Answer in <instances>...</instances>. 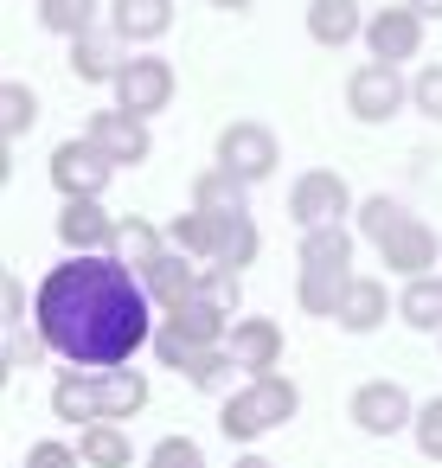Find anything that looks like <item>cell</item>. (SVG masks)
I'll return each instance as SVG.
<instances>
[{"mask_svg": "<svg viewBox=\"0 0 442 468\" xmlns=\"http://www.w3.org/2000/svg\"><path fill=\"white\" fill-rule=\"evenodd\" d=\"M346 289H353V270H314V263H301V308L308 314H321V321H333L340 314V302H346Z\"/></svg>", "mask_w": 442, "mask_h": 468, "instance_id": "20", "label": "cell"}, {"mask_svg": "<svg viewBox=\"0 0 442 468\" xmlns=\"http://www.w3.org/2000/svg\"><path fill=\"white\" fill-rule=\"evenodd\" d=\"M46 353H52V346H46V340H20V327H14V334H7V372H20V366H26V372H33V366H39V359H46Z\"/></svg>", "mask_w": 442, "mask_h": 468, "instance_id": "39", "label": "cell"}, {"mask_svg": "<svg viewBox=\"0 0 442 468\" xmlns=\"http://www.w3.org/2000/svg\"><path fill=\"white\" fill-rule=\"evenodd\" d=\"M410 14H423V20H442V0H404Z\"/></svg>", "mask_w": 442, "mask_h": 468, "instance_id": "42", "label": "cell"}, {"mask_svg": "<svg viewBox=\"0 0 442 468\" xmlns=\"http://www.w3.org/2000/svg\"><path fill=\"white\" fill-rule=\"evenodd\" d=\"M193 206H199V212H212V218L250 212V206H244V180H237L231 167H205V174L193 180Z\"/></svg>", "mask_w": 442, "mask_h": 468, "instance_id": "21", "label": "cell"}, {"mask_svg": "<svg viewBox=\"0 0 442 468\" xmlns=\"http://www.w3.org/2000/svg\"><path fill=\"white\" fill-rule=\"evenodd\" d=\"M212 7H225V14H244V7H250V0H212Z\"/></svg>", "mask_w": 442, "mask_h": 468, "instance_id": "44", "label": "cell"}, {"mask_svg": "<svg viewBox=\"0 0 442 468\" xmlns=\"http://www.w3.org/2000/svg\"><path fill=\"white\" fill-rule=\"evenodd\" d=\"M365 46H372L378 65L416 58V46H423V14H410V7H378V14L365 20Z\"/></svg>", "mask_w": 442, "mask_h": 468, "instance_id": "11", "label": "cell"}, {"mask_svg": "<svg viewBox=\"0 0 442 468\" xmlns=\"http://www.w3.org/2000/svg\"><path fill=\"white\" fill-rule=\"evenodd\" d=\"M103 378V423H116V417H135L142 404H148V378L142 372H129V366H110V372H97Z\"/></svg>", "mask_w": 442, "mask_h": 468, "instance_id": "25", "label": "cell"}, {"mask_svg": "<svg viewBox=\"0 0 442 468\" xmlns=\"http://www.w3.org/2000/svg\"><path fill=\"white\" fill-rule=\"evenodd\" d=\"M167 321H174L186 340H199V346H225V334H231V314H225L218 302H205V295H193V302L174 308Z\"/></svg>", "mask_w": 442, "mask_h": 468, "instance_id": "23", "label": "cell"}, {"mask_svg": "<svg viewBox=\"0 0 442 468\" xmlns=\"http://www.w3.org/2000/svg\"><path fill=\"white\" fill-rule=\"evenodd\" d=\"M199 295H205V302H218V308L231 314V308L244 302V282H237V270H225V263H212V270L199 276Z\"/></svg>", "mask_w": 442, "mask_h": 468, "instance_id": "34", "label": "cell"}, {"mask_svg": "<svg viewBox=\"0 0 442 468\" xmlns=\"http://www.w3.org/2000/svg\"><path fill=\"white\" fill-rule=\"evenodd\" d=\"M353 423L365 430V436H397L404 423H416V410H410V391L397 385V378H365L359 391H353Z\"/></svg>", "mask_w": 442, "mask_h": 468, "instance_id": "7", "label": "cell"}, {"mask_svg": "<svg viewBox=\"0 0 442 468\" xmlns=\"http://www.w3.org/2000/svg\"><path fill=\"white\" fill-rule=\"evenodd\" d=\"M110 27L122 39H161L174 27V0H110Z\"/></svg>", "mask_w": 442, "mask_h": 468, "instance_id": "19", "label": "cell"}, {"mask_svg": "<svg viewBox=\"0 0 442 468\" xmlns=\"http://www.w3.org/2000/svg\"><path fill=\"white\" fill-rule=\"evenodd\" d=\"M84 455L78 449H65V442H33L26 449V468H78Z\"/></svg>", "mask_w": 442, "mask_h": 468, "instance_id": "40", "label": "cell"}, {"mask_svg": "<svg viewBox=\"0 0 442 468\" xmlns=\"http://www.w3.org/2000/svg\"><path fill=\"white\" fill-rule=\"evenodd\" d=\"M116 257H122V263H129V270L142 276V270H148L154 257H167V238H161V231H154L148 218H129V225H122V238H116Z\"/></svg>", "mask_w": 442, "mask_h": 468, "instance_id": "30", "label": "cell"}, {"mask_svg": "<svg viewBox=\"0 0 442 468\" xmlns=\"http://www.w3.org/2000/svg\"><path fill=\"white\" fill-rule=\"evenodd\" d=\"M231 366H237V359H231L225 346H205V359L193 366V385H199V391H225V378H231Z\"/></svg>", "mask_w": 442, "mask_h": 468, "instance_id": "38", "label": "cell"}, {"mask_svg": "<svg viewBox=\"0 0 442 468\" xmlns=\"http://www.w3.org/2000/svg\"><path fill=\"white\" fill-rule=\"evenodd\" d=\"M410 430H416V449H423L429 462H442V398H429V404L416 410V423H410Z\"/></svg>", "mask_w": 442, "mask_h": 468, "instance_id": "37", "label": "cell"}, {"mask_svg": "<svg viewBox=\"0 0 442 468\" xmlns=\"http://www.w3.org/2000/svg\"><path fill=\"white\" fill-rule=\"evenodd\" d=\"M231 468H276V462H269V455H257V449H250V455H237V462H231Z\"/></svg>", "mask_w": 442, "mask_h": 468, "instance_id": "43", "label": "cell"}, {"mask_svg": "<svg viewBox=\"0 0 442 468\" xmlns=\"http://www.w3.org/2000/svg\"><path fill=\"white\" fill-rule=\"evenodd\" d=\"M231 359H237L250 378H269V372L282 366V327L263 321V314L237 321V327H231Z\"/></svg>", "mask_w": 442, "mask_h": 468, "instance_id": "15", "label": "cell"}, {"mask_svg": "<svg viewBox=\"0 0 442 468\" xmlns=\"http://www.w3.org/2000/svg\"><path fill=\"white\" fill-rule=\"evenodd\" d=\"M410 103V84L397 78V65H359L353 78H346V110L359 116V122H391L397 110Z\"/></svg>", "mask_w": 442, "mask_h": 468, "instance_id": "4", "label": "cell"}, {"mask_svg": "<svg viewBox=\"0 0 442 468\" xmlns=\"http://www.w3.org/2000/svg\"><path fill=\"white\" fill-rule=\"evenodd\" d=\"M378 257H384V270H397V276H429V263H436V231H429L416 212H404V218L378 238Z\"/></svg>", "mask_w": 442, "mask_h": 468, "instance_id": "12", "label": "cell"}, {"mask_svg": "<svg viewBox=\"0 0 442 468\" xmlns=\"http://www.w3.org/2000/svg\"><path fill=\"white\" fill-rule=\"evenodd\" d=\"M110 180H116V161L97 142H58L52 148V186L65 199H97Z\"/></svg>", "mask_w": 442, "mask_h": 468, "instance_id": "5", "label": "cell"}, {"mask_svg": "<svg viewBox=\"0 0 442 468\" xmlns=\"http://www.w3.org/2000/svg\"><path fill=\"white\" fill-rule=\"evenodd\" d=\"M14 327H20V282L7 276V334H14Z\"/></svg>", "mask_w": 442, "mask_h": 468, "instance_id": "41", "label": "cell"}, {"mask_svg": "<svg viewBox=\"0 0 442 468\" xmlns=\"http://www.w3.org/2000/svg\"><path fill=\"white\" fill-rule=\"evenodd\" d=\"M52 417H65V423H103V378L97 372H58V385H52Z\"/></svg>", "mask_w": 442, "mask_h": 468, "instance_id": "16", "label": "cell"}, {"mask_svg": "<svg viewBox=\"0 0 442 468\" xmlns=\"http://www.w3.org/2000/svg\"><path fill=\"white\" fill-rule=\"evenodd\" d=\"M397 314H404V327L436 334L442 327V276H410L404 295H397Z\"/></svg>", "mask_w": 442, "mask_h": 468, "instance_id": "22", "label": "cell"}, {"mask_svg": "<svg viewBox=\"0 0 442 468\" xmlns=\"http://www.w3.org/2000/svg\"><path fill=\"white\" fill-rule=\"evenodd\" d=\"M365 33V20H359V0H308V39L314 46H346V39H359Z\"/></svg>", "mask_w": 442, "mask_h": 468, "instance_id": "17", "label": "cell"}, {"mask_svg": "<svg viewBox=\"0 0 442 468\" xmlns=\"http://www.w3.org/2000/svg\"><path fill=\"white\" fill-rule=\"evenodd\" d=\"M391 308H397V302L384 295V282H378V276H353V289H346V302H340V314H333V321H340L346 334H372Z\"/></svg>", "mask_w": 442, "mask_h": 468, "instance_id": "18", "label": "cell"}, {"mask_svg": "<svg viewBox=\"0 0 442 468\" xmlns=\"http://www.w3.org/2000/svg\"><path fill=\"white\" fill-rule=\"evenodd\" d=\"M257 225H250V212H231V218H218V250H212V263H225V270H244L250 257H257Z\"/></svg>", "mask_w": 442, "mask_h": 468, "instance_id": "27", "label": "cell"}, {"mask_svg": "<svg viewBox=\"0 0 442 468\" xmlns=\"http://www.w3.org/2000/svg\"><path fill=\"white\" fill-rule=\"evenodd\" d=\"M218 167H231L244 186H250V180H269V174H276V135H269L263 122H231V129L218 135Z\"/></svg>", "mask_w": 442, "mask_h": 468, "instance_id": "9", "label": "cell"}, {"mask_svg": "<svg viewBox=\"0 0 442 468\" xmlns=\"http://www.w3.org/2000/svg\"><path fill=\"white\" fill-rule=\"evenodd\" d=\"M167 103H174V65L154 58V52H148V58H129V71L116 78V110H129V116L148 122V116H161Z\"/></svg>", "mask_w": 442, "mask_h": 468, "instance_id": "6", "label": "cell"}, {"mask_svg": "<svg viewBox=\"0 0 442 468\" xmlns=\"http://www.w3.org/2000/svg\"><path fill=\"white\" fill-rule=\"evenodd\" d=\"M154 359H161V366H174V372H186V378H193V366H199V359H205V346H199V340H186V334H180V327H174V321H167V327H154Z\"/></svg>", "mask_w": 442, "mask_h": 468, "instance_id": "32", "label": "cell"}, {"mask_svg": "<svg viewBox=\"0 0 442 468\" xmlns=\"http://www.w3.org/2000/svg\"><path fill=\"white\" fill-rule=\"evenodd\" d=\"M397 218H404V206H397V199H384V193H372V199L359 206V238H372V244H378Z\"/></svg>", "mask_w": 442, "mask_h": 468, "instance_id": "33", "label": "cell"}, {"mask_svg": "<svg viewBox=\"0 0 442 468\" xmlns=\"http://www.w3.org/2000/svg\"><path fill=\"white\" fill-rule=\"evenodd\" d=\"M116 238H122V225H116L97 199H65V212H58V244H65L71 257H110Z\"/></svg>", "mask_w": 442, "mask_h": 468, "instance_id": "8", "label": "cell"}, {"mask_svg": "<svg viewBox=\"0 0 442 468\" xmlns=\"http://www.w3.org/2000/svg\"><path fill=\"white\" fill-rule=\"evenodd\" d=\"M90 20H97V0H39V27L46 33L78 39V33H90Z\"/></svg>", "mask_w": 442, "mask_h": 468, "instance_id": "31", "label": "cell"}, {"mask_svg": "<svg viewBox=\"0 0 442 468\" xmlns=\"http://www.w3.org/2000/svg\"><path fill=\"white\" fill-rule=\"evenodd\" d=\"M148 468H205V455H199L193 436H161L154 455H148Z\"/></svg>", "mask_w": 442, "mask_h": 468, "instance_id": "35", "label": "cell"}, {"mask_svg": "<svg viewBox=\"0 0 442 468\" xmlns=\"http://www.w3.org/2000/svg\"><path fill=\"white\" fill-rule=\"evenodd\" d=\"M167 244L186 250V257H205V263H212V250H218V218L193 206V212H180V218L167 225Z\"/></svg>", "mask_w": 442, "mask_h": 468, "instance_id": "26", "label": "cell"}, {"mask_svg": "<svg viewBox=\"0 0 442 468\" xmlns=\"http://www.w3.org/2000/svg\"><path fill=\"white\" fill-rule=\"evenodd\" d=\"M148 302H154L148 282L122 257H71L46 270L33 321L58 359L84 372H110V366H129L142 346H154Z\"/></svg>", "mask_w": 442, "mask_h": 468, "instance_id": "1", "label": "cell"}, {"mask_svg": "<svg viewBox=\"0 0 442 468\" xmlns=\"http://www.w3.org/2000/svg\"><path fill=\"white\" fill-rule=\"evenodd\" d=\"M410 103H416L429 122H442V65H423V71L410 78Z\"/></svg>", "mask_w": 442, "mask_h": 468, "instance_id": "36", "label": "cell"}, {"mask_svg": "<svg viewBox=\"0 0 442 468\" xmlns=\"http://www.w3.org/2000/svg\"><path fill=\"white\" fill-rule=\"evenodd\" d=\"M78 455H84V468H129V462H135V442H129V430H116V423H90V430L78 436Z\"/></svg>", "mask_w": 442, "mask_h": 468, "instance_id": "24", "label": "cell"}, {"mask_svg": "<svg viewBox=\"0 0 442 468\" xmlns=\"http://www.w3.org/2000/svg\"><path fill=\"white\" fill-rule=\"evenodd\" d=\"M301 263H314V270H346V263H353V231H346V225L301 231Z\"/></svg>", "mask_w": 442, "mask_h": 468, "instance_id": "28", "label": "cell"}, {"mask_svg": "<svg viewBox=\"0 0 442 468\" xmlns=\"http://www.w3.org/2000/svg\"><path fill=\"white\" fill-rule=\"evenodd\" d=\"M199 263H186V250H167V257H154L148 270H142V282H148V295H154V308H186L193 295H199Z\"/></svg>", "mask_w": 442, "mask_h": 468, "instance_id": "14", "label": "cell"}, {"mask_svg": "<svg viewBox=\"0 0 442 468\" xmlns=\"http://www.w3.org/2000/svg\"><path fill=\"white\" fill-rule=\"evenodd\" d=\"M346 212H353V193H346V180H340L333 167H308V174L289 186V218H295L301 231L340 225Z\"/></svg>", "mask_w": 442, "mask_h": 468, "instance_id": "3", "label": "cell"}, {"mask_svg": "<svg viewBox=\"0 0 442 468\" xmlns=\"http://www.w3.org/2000/svg\"><path fill=\"white\" fill-rule=\"evenodd\" d=\"M295 410H301V391H295L282 372H269V378H250L244 391H231V398H225V410H218V430H225L231 442H257L263 430L289 423Z\"/></svg>", "mask_w": 442, "mask_h": 468, "instance_id": "2", "label": "cell"}, {"mask_svg": "<svg viewBox=\"0 0 442 468\" xmlns=\"http://www.w3.org/2000/svg\"><path fill=\"white\" fill-rule=\"evenodd\" d=\"M33 122H39V97L26 84H0V135H7V148L20 135H33Z\"/></svg>", "mask_w": 442, "mask_h": 468, "instance_id": "29", "label": "cell"}, {"mask_svg": "<svg viewBox=\"0 0 442 468\" xmlns=\"http://www.w3.org/2000/svg\"><path fill=\"white\" fill-rule=\"evenodd\" d=\"M71 71L84 78V84H116L122 71H129V39L110 27V33H78L71 39Z\"/></svg>", "mask_w": 442, "mask_h": 468, "instance_id": "13", "label": "cell"}, {"mask_svg": "<svg viewBox=\"0 0 442 468\" xmlns=\"http://www.w3.org/2000/svg\"><path fill=\"white\" fill-rule=\"evenodd\" d=\"M84 142H97L116 167H135V161H148V154H154L148 122H142V116H129V110H97V116L84 122Z\"/></svg>", "mask_w": 442, "mask_h": 468, "instance_id": "10", "label": "cell"}]
</instances>
